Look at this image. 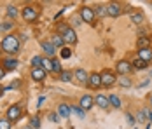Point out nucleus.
Wrapping results in <instances>:
<instances>
[{"mask_svg":"<svg viewBox=\"0 0 152 129\" xmlns=\"http://www.w3.org/2000/svg\"><path fill=\"white\" fill-rule=\"evenodd\" d=\"M5 12H7L9 17H12V19H14L16 16H18V7H16V5H7V11H5Z\"/></svg>","mask_w":152,"mask_h":129,"instance_id":"393cba45","label":"nucleus"},{"mask_svg":"<svg viewBox=\"0 0 152 129\" xmlns=\"http://www.w3.org/2000/svg\"><path fill=\"white\" fill-rule=\"evenodd\" d=\"M126 119H128V122H129V124H133V122L137 120V119H133V115H131V114H126Z\"/></svg>","mask_w":152,"mask_h":129,"instance_id":"4c0bfd02","label":"nucleus"},{"mask_svg":"<svg viewBox=\"0 0 152 129\" xmlns=\"http://www.w3.org/2000/svg\"><path fill=\"white\" fill-rule=\"evenodd\" d=\"M40 47L44 49V52H46L47 56H53V54H54V49H56L49 40H42V42H40Z\"/></svg>","mask_w":152,"mask_h":129,"instance_id":"f3484780","label":"nucleus"},{"mask_svg":"<svg viewBox=\"0 0 152 129\" xmlns=\"http://www.w3.org/2000/svg\"><path fill=\"white\" fill-rule=\"evenodd\" d=\"M117 82H119V86H122V87H129L131 86V80H129L128 77H117Z\"/></svg>","mask_w":152,"mask_h":129,"instance_id":"bb28decb","label":"nucleus"},{"mask_svg":"<svg viewBox=\"0 0 152 129\" xmlns=\"http://www.w3.org/2000/svg\"><path fill=\"white\" fill-rule=\"evenodd\" d=\"M143 112H145V115H147V119H149V122L152 124V110H149V108H147V110H143Z\"/></svg>","mask_w":152,"mask_h":129,"instance_id":"e433bc0d","label":"nucleus"},{"mask_svg":"<svg viewBox=\"0 0 152 129\" xmlns=\"http://www.w3.org/2000/svg\"><path fill=\"white\" fill-rule=\"evenodd\" d=\"M88 86L91 89H100L102 87V75L96 72L89 73V80H88Z\"/></svg>","mask_w":152,"mask_h":129,"instance_id":"6e6552de","label":"nucleus"},{"mask_svg":"<svg viewBox=\"0 0 152 129\" xmlns=\"http://www.w3.org/2000/svg\"><path fill=\"white\" fill-rule=\"evenodd\" d=\"M42 68H44L46 72H53V59L42 58Z\"/></svg>","mask_w":152,"mask_h":129,"instance_id":"5701e85b","label":"nucleus"},{"mask_svg":"<svg viewBox=\"0 0 152 129\" xmlns=\"http://www.w3.org/2000/svg\"><path fill=\"white\" fill-rule=\"evenodd\" d=\"M21 16H23V19H25V21H30V23H33V21H37V19H39V11H35L33 7L26 5V7H23Z\"/></svg>","mask_w":152,"mask_h":129,"instance_id":"20e7f679","label":"nucleus"},{"mask_svg":"<svg viewBox=\"0 0 152 129\" xmlns=\"http://www.w3.org/2000/svg\"><path fill=\"white\" fill-rule=\"evenodd\" d=\"M12 28V21H7V23H2L0 25V31H5V30Z\"/></svg>","mask_w":152,"mask_h":129,"instance_id":"72a5a7b5","label":"nucleus"},{"mask_svg":"<svg viewBox=\"0 0 152 129\" xmlns=\"http://www.w3.org/2000/svg\"><path fill=\"white\" fill-rule=\"evenodd\" d=\"M5 77V70H4V66H0V79H4Z\"/></svg>","mask_w":152,"mask_h":129,"instance_id":"58836bf2","label":"nucleus"},{"mask_svg":"<svg viewBox=\"0 0 152 129\" xmlns=\"http://www.w3.org/2000/svg\"><path fill=\"white\" fill-rule=\"evenodd\" d=\"M49 120H51V122H58V120H60V115L58 114H49Z\"/></svg>","mask_w":152,"mask_h":129,"instance_id":"c9c22d12","label":"nucleus"},{"mask_svg":"<svg viewBox=\"0 0 152 129\" xmlns=\"http://www.w3.org/2000/svg\"><path fill=\"white\" fill-rule=\"evenodd\" d=\"M70 114H72V108H70L66 103H61L60 106H58V115H60V117H63V119H68V117H70Z\"/></svg>","mask_w":152,"mask_h":129,"instance_id":"dca6fc26","label":"nucleus"},{"mask_svg":"<svg viewBox=\"0 0 152 129\" xmlns=\"http://www.w3.org/2000/svg\"><path fill=\"white\" fill-rule=\"evenodd\" d=\"M26 129H31V128H26Z\"/></svg>","mask_w":152,"mask_h":129,"instance_id":"c03bdc74","label":"nucleus"},{"mask_svg":"<svg viewBox=\"0 0 152 129\" xmlns=\"http://www.w3.org/2000/svg\"><path fill=\"white\" fill-rule=\"evenodd\" d=\"M61 37H63V40H65L66 45H74V44H77V33H75V30L72 28V26H68V28L65 30V31L61 33Z\"/></svg>","mask_w":152,"mask_h":129,"instance_id":"39448f33","label":"nucleus"},{"mask_svg":"<svg viewBox=\"0 0 152 129\" xmlns=\"http://www.w3.org/2000/svg\"><path fill=\"white\" fill-rule=\"evenodd\" d=\"M30 128H31V129H40V120H39L37 117H31V120H30Z\"/></svg>","mask_w":152,"mask_h":129,"instance_id":"2f4dec72","label":"nucleus"},{"mask_svg":"<svg viewBox=\"0 0 152 129\" xmlns=\"http://www.w3.org/2000/svg\"><path fill=\"white\" fill-rule=\"evenodd\" d=\"M108 101H110V105H112L114 108H121V106H122L119 96H115V94H110V96H108Z\"/></svg>","mask_w":152,"mask_h":129,"instance_id":"4be33fe9","label":"nucleus"},{"mask_svg":"<svg viewBox=\"0 0 152 129\" xmlns=\"http://www.w3.org/2000/svg\"><path fill=\"white\" fill-rule=\"evenodd\" d=\"M115 72L119 73V75H122V77H126V75H129V73L133 72V65L129 61H126V59H121L115 65Z\"/></svg>","mask_w":152,"mask_h":129,"instance_id":"7ed1b4c3","label":"nucleus"},{"mask_svg":"<svg viewBox=\"0 0 152 129\" xmlns=\"http://www.w3.org/2000/svg\"><path fill=\"white\" fill-rule=\"evenodd\" d=\"M145 119H147V115H145V112H143V110H140V112L137 114V120H138V122H143Z\"/></svg>","mask_w":152,"mask_h":129,"instance_id":"f704fd0d","label":"nucleus"},{"mask_svg":"<svg viewBox=\"0 0 152 129\" xmlns=\"http://www.w3.org/2000/svg\"><path fill=\"white\" fill-rule=\"evenodd\" d=\"M131 21H133L135 25H142V23H143V16L138 14V12H133V14H131Z\"/></svg>","mask_w":152,"mask_h":129,"instance_id":"a878e982","label":"nucleus"},{"mask_svg":"<svg viewBox=\"0 0 152 129\" xmlns=\"http://www.w3.org/2000/svg\"><path fill=\"white\" fill-rule=\"evenodd\" d=\"M94 16H100V17H105V16H108V14H107V5H96Z\"/></svg>","mask_w":152,"mask_h":129,"instance_id":"b1692460","label":"nucleus"},{"mask_svg":"<svg viewBox=\"0 0 152 129\" xmlns=\"http://www.w3.org/2000/svg\"><path fill=\"white\" fill-rule=\"evenodd\" d=\"M46 70L40 66V68H31V72H30V75H31V79L33 80H37V82H42L44 79H46Z\"/></svg>","mask_w":152,"mask_h":129,"instance_id":"f8f14e48","label":"nucleus"},{"mask_svg":"<svg viewBox=\"0 0 152 129\" xmlns=\"http://www.w3.org/2000/svg\"><path fill=\"white\" fill-rule=\"evenodd\" d=\"M131 65H133V70H145V68L149 66V63H145V61L140 59V58H137L135 61H131Z\"/></svg>","mask_w":152,"mask_h":129,"instance_id":"aec40b11","label":"nucleus"},{"mask_svg":"<svg viewBox=\"0 0 152 129\" xmlns=\"http://www.w3.org/2000/svg\"><path fill=\"white\" fill-rule=\"evenodd\" d=\"M94 17H96V16H94V9L86 7V5L80 9V19H82V21H86V23H93Z\"/></svg>","mask_w":152,"mask_h":129,"instance_id":"0eeeda50","label":"nucleus"},{"mask_svg":"<svg viewBox=\"0 0 152 129\" xmlns=\"http://www.w3.org/2000/svg\"><path fill=\"white\" fill-rule=\"evenodd\" d=\"M94 103L100 106V108H108V105H110V101H108V96L105 94H96V98H94Z\"/></svg>","mask_w":152,"mask_h":129,"instance_id":"4468645a","label":"nucleus"},{"mask_svg":"<svg viewBox=\"0 0 152 129\" xmlns=\"http://www.w3.org/2000/svg\"><path fill=\"white\" fill-rule=\"evenodd\" d=\"M72 114H75L77 117H80V119H84V115H86V110H82L80 106H72Z\"/></svg>","mask_w":152,"mask_h":129,"instance_id":"cd10ccee","label":"nucleus"},{"mask_svg":"<svg viewBox=\"0 0 152 129\" xmlns=\"http://www.w3.org/2000/svg\"><path fill=\"white\" fill-rule=\"evenodd\" d=\"M70 56H72V49L63 47V49H61V58H63V59H68Z\"/></svg>","mask_w":152,"mask_h":129,"instance_id":"473e14b6","label":"nucleus"},{"mask_svg":"<svg viewBox=\"0 0 152 129\" xmlns=\"http://www.w3.org/2000/svg\"><path fill=\"white\" fill-rule=\"evenodd\" d=\"M21 117V108H19V105H12V106H9L7 108V119L12 122V120H18Z\"/></svg>","mask_w":152,"mask_h":129,"instance_id":"9d476101","label":"nucleus"},{"mask_svg":"<svg viewBox=\"0 0 152 129\" xmlns=\"http://www.w3.org/2000/svg\"><path fill=\"white\" fill-rule=\"evenodd\" d=\"M53 72L54 73H61L63 70H61V63L58 61V59H53Z\"/></svg>","mask_w":152,"mask_h":129,"instance_id":"7c9ffc66","label":"nucleus"},{"mask_svg":"<svg viewBox=\"0 0 152 129\" xmlns=\"http://www.w3.org/2000/svg\"><path fill=\"white\" fill-rule=\"evenodd\" d=\"M149 101H151V105H152V94H151V96H149Z\"/></svg>","mask_w":152,"mask_h":129,"instance_id":"a19ab883","label":"nucleus"},{"mask_svg":"<svg viewBox=\"0 0 152 129\" xmlns=\"http://www.w3.org/2000/svg\"><path fill=\"white\" fill-rule=\"evenodd\" d=\"M72 23H74V25H79L80 21H79V17H74V19H72Z\"/></svg>","mask_w":152,"mask_h":129,"instance_id":"ea45409f","label":"nucleus"},{"mask_svg":"<svg viewBox=\"0 0 152 129\" xmlns=\"http://www.w3.org/2000/svg\"><path fill=\"white\" fill-rule=\"evenodd\" d=\"M138 58L140 59H143L145 63H151L152 61V49H138Z\"/></svg>","mask_w":152,"mask_h":129,"instance_id":"2eb2a0df","label":"nucleus"},{"mask_svg":"<svg viewBox=\"0 0 152 129\" xmlns=\"http://www.w3.org/2000/svg\"><path fill=\"white\" fill-rule=\"evenodd\" d=\"M31 66H33V68H40V66H42V58L35 56L33 59H31Z\"/></svg>","mask_w":152,"mask_h":129,"instance_id":"c756f323","label":"nucleus"},{"mask_svg":"<svg viewBox=\"0 0 152 129\" xmlns=\"http://www.w3.org/2000/svg\"><path fill=\"white\" fill-rule=\"evenodd\" d=\"M74 77H75V80L79 84H88V80H89V73L86 70H82V68H77L74 72Z\"/></svg>","mask_w":152,"mask_h":129,"instance_id":"9b49d317","label":"nucleus"},{"mask_svg":"<svg viewBox=\"0 0 152 129\" xmlns=\"http://www.w3.org/2000/svg\"><path fill=\"white\" fill-rule=\"evenodd\" d=\"M137 45H138V49H149L151 47V39L145 37V35H142V37H138Z\"/></svg>","mask_w":152,"mask_h":129,"instance_id":"a211bd4d","label":"nucleus"},{"mask_svg":"<svg viewBox=\"0 0 152 129\" xmlns=\"http://www.w3.org/2000/svg\"><path fill=\"white\" fill-rule=\"evenodd\" d=\"M0 49H2V47H0Z\"/></svg>","mask_w":152,"mask_h":129,"instance_id":"a18cd8bd","label":"nucleus"},{"mask_svg":"<svg viewBox=\"0 0 152 129\" xmlns=\"http://www.w3.org/2000/svg\"><path fill=\"white\" fill-rule=\"evenodd\" d=\"M49 42L53 44V45H54L56 49H58V47H63V45H65V40H63V37H61L60 33H54V35L51 37V40H49Z\"/></svg>","mask_w":152,"mask_h":129,"instance_id":"6ab92c4d","label":"nucleus"},{"mask_svg":"<svg viewBox=\"0 0 152 129\" xmlns=\"http://www.w3.org/2000/svg\"><path fill=\"white\" fill-rule=\"evenodd\" d=\"M102 75V87H110L117 82V73L110 72V70H103L100 73Z\"/></svg>","mask_w":152,"mask_h":129,"instance_id":"f03ea898","label":"nucleus"},{"mask_svg":"<svg viewBox=\"0 0 152 129\" xmlns=\"http://www.w3.org/2000/svg\"><path fill=\"white\" fill-rule=\"evenodd\" d=\"M79 106L82 108V110H91L93 106H94V98L89 96V94H84L80 101H79Z\"/></svg>","mask_w":152,"mask_h":129,"instance_id":"1a4fd4ad","label":"nucleus"},{"mask_svg":"<svg viewBox=\"0 0 152 129\" xmlns=\"http://www.w3.org/2000/svg\"><path fill=\"white\" fill-rule=\"evenodd\" d=\"M60 80L61 82H72L74 80V72H70V70H63L60 73Z\"/></svg>","mask_w":152,"mask_h":129,"instance_id":"412c9836","label":"nucleus"},{"mask_svg":"<svg viewBox=\"0 0 152 129\" xmlns=\"http://www.w3.org/2000/svg\"><path fill=\"white\" fill-rule=\"evenodd\" d=\"M121 12H122L121 4H117V2L107 4V14L110 16V17H117V16H121Z\"/></svg>","mask_w":152,"mask_h":129,"instance_id":"423d86ee","label":"nucleus"},{"mask_svg":"<svg viewBox=\"0 0 152 129\" xmlns=\"http://www.w3.org/2000/svg\"><path fill=\"white\" fill-rule=\"evenodd\" d=\"M2 66H4V70H5V72H7V70H11V72H12V70L18 68V59H16V58H5V59H4V63H2Z\"/></svg>","mask_w":152,"mask_h":129,"instance_id":"ddd939ff","label":"nucleus"},{"mask_svg":"<svg viewBox=\"0 0 152 129\" xmlns=\"http://www.w3.org/2000/svg\"><path fill=\"white\" fill-rule=\"evenodd\" d=\"M2 91H4V89H2V86H0V94H2Z\"/></svg>","mask_w":152,"mask_h":129,"instance_id":"79ce46f5","label":"nucleus"},{"mask_svg":"<svg viewBox=\"0 0 152 129\" xmlns=\"http://www.w3.org/2000/svg\"><path fill=\"white\" fill-rule=\"evenodd\" d=\"M0 47L7 54H18L19 52V39L16 35H5L2 44H0Z\"/></svg>","mask_w":152,"mask_h":129,"instance_id":"f257e3e1","label":"nucleus"},{"mask_svg":"<svg viewBox=\"0 0 152 129\" xmlns=\"http://www.w3.org/2000/svg\"><path fill=\"white\" fill-rule=\"evenodd\" d=\"M147 129H151V124H149V126H147Z\"/></svg>","mask_w":152,"mask_h":129,"instance_id":"37998d69","label":"nucleus"},{"mask_svg":"<svg viewBox=\"0 0 152 129\" xmlns=\"http://www.w3.org/2000/svg\"><path fill=\"white\" fill-rule=\"evenodd\" d=\"M11 126L12 124H11V120L7 117L5 119H0V129H11Z\"/></svg>","mask_w":152,"mask_h":129,"instance_id":"c85d7f7f","label":"nucleus"}]
</instances>
